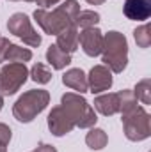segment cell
<instances>
[{
  "label": "cell",
  "instance_id": "6da1fadb",
  "mask_svg": "<svg viewBox=\"0 0 151 152\" xmlns=\"http://www.w3.org/2000/svg\"><path fill=\"white\" fill-rule=\"evenodd\" d=\"M80 12V5L76 0H64L57 9L46 11V9H36L34 20L48 36H57L64 28L75 25V18Z\"/></svg>",
  "mask_w": 151,
  "mask_h": 152
},
{
  "label": "cell",
  "instance_id": "7a4b0ae2",
  "mask_svg": "<svg viewBox=\"0 0 151 152\" xmlns=\"http://www.w3.org/2000/svg\"><path fill=\"white\" fill-rule=\"evenodd\" d=\"M101 62L112 73L119 75L128 66V41L121 32L110 30L103 36V50H101Z\"/></svg>",
  "mask_w": 151,
  "mask_h": 152
},
{
  "label": "cell",
  "instance_id": "3957f363",
  "mask_svg": "<svg viewBox=\"0 0 151 152\" xmlns=\"http://www.w3.org/2000/svg\"><path fill=\"white\" fill-rule=\"evenodd\" d=\"M50 103V94L48 90L43 88H34L25 92L23 96H20L16 99V103L13 104V115L18 122H32Z\"/></svg>",
  "mask_w": 151,
  "mask_h": 152
},
{
  "label": "cell",
  "instance_id": "277c9868",
  "mask_svg": "<svg viewBox=\"0 0 151 152\" xmlns=\"http://www.w3.org/2000/svg\"><path fill=\"white\" fill-rule=\"evenodd\" d=\"M61 106L71 117V120L75 122V127L87 129V127H93L98 120V117L94 113V108L85 101V97L82 94L66 92L61 97Z\"/></svg>",
  "mask_w": 151,
  "mask_h": 152
},
{
  "label": "cell",
  "instance_id": "5b68a950",
  "mask_svg": "<svg viewBox=\"0 0 151 152\" xmlns=\"http://www.w3.org/2000/svg\"><path fill=\"white\" fill-rule=\"evenodd\" d=\"M123 120V129H124V136L130 142H142L146 138H150L151 127H150V113L142 108V106H135L133 110H130L128 113L121 115Z\"/></svg>",
  "mask_w": 151,
  "mask_h": 152
},
{
  "label": "cell",
  "instance_id": "8992f818",
  "mask_svg": "<svg viewBox=\"0 0 151 152\" xmlns=\"http://www.w3.org/2000/svg\"><path fill=\"white\" fill-rule=\"evenodd\" d=\"M29 78V69L21 62H9L0 71V94L13 96L16 94Z\"/></svg>",
  "mask_w": 151,
  "mask_h": 152
},
{
  "label": "cell",
  "instance_id": "52a82bcc",
  "mask_svg": "<svg viewBox=\"0 0 151 152\" xmlns=\"http://www.w3.org/2000/svg\"><path fill=\"white\" fill-rule=\"evenodd\" d=\"M7 28H9V32L13 36L21 39L30 48H38L39 44H41V36L34 30L29 16L23 14V12H14L9 18V21H7Z\"/></svg>",
  "mask_w": 151,
  "mask_h": 152
},
{
  "label": "cell",
  "instance_id": "ba28073f",
  "mask_svg": "<svg viewBox=\"0 0 151 152\" xmlns=\"http://www.w3.org/2000/svg\"><path fill=\"white\" fill-rule=\"evenodd\" d=\"M46 122H48V129L53 136H64L75 129V122L71 120V117L66 113V110L61 104L52 108Z\"/></svg>",
  "mask_w": 151,
  "mask_h": 152
},
{
  "label": "cell",
  "instance_id": "9c48e42d",
  "mask_svg": "<svg viewBox=\"0 0 151 152\" xmlns=\"http://www.w3.org/2000/svg\"><path fill=\"white\" fill-rule=\"evenodd\" d=\"M78 46H82L87 57H98L103 50V32L100 28H84L78 34Z\"/></svg>",
  "mask_w": 151,
  "mask_h": 152
},
{
  "label": "cell",
  "instance_id": "30bf717a",
  "mask_svg": "<svg viewBox=\"0 0 151 152\" xmlns=\"http://www.w3.org/2000/svg\"><path fill=\"white\" fill-rule=\"evenodd\" d=\"M112 71L109 67H105L103 64L94 66L87 76V87L93 94H101V92L109 90L112 87Z\"/></svg>",
  "mask_w": 151,
  "mask_h": 152
},
{
  "label": "cell",
  "instance_id": "8fae6325",
  "mask_svg": "<svg viewBox=\"0 0 151 152\" xmlns=\"http://www.w3.org/2000/svg\"><path fill=\"white\" fill-rule=\"evenodd\" d=\"M123 12L128 20L146 21L151 16V0H126L123 4Z\"/></svg>",
  "mask_w": 151,
  "mask_h": 152
},
{
  "label": "cell",
  "instance_id": "7c38bea8",
  "mask_svg": "<svg viewBox=\"0 0 151 152\" xmlns=\"http://www.w3.org/2000/svg\"><path fill=\"white\" fill-rule=\"evenodd\" d=\"M94 110L100 112L105 117L119 113V96L117 92H109V94H100L94 97Z\"/></svg>",
  "mask_w": 151,
  "mask_h": 152
},
{
  "label": "cell",
  "instance_id": "4fadbf2b",
  "mask_svg": "<svg viewBox=\"0 0 151 152\" xmlns=\"http://www.w3.org/2000/svg\"><path fill=\"white\" fill-rule=\"evenodd\" d=\"M64 53H73L78 50V27L71 25L68 28H64L61 34H57V42H55Z\"/></svg>",
  "mask_w": 151,
  "mask_h": 152
},
{
  "label": "cell",
  "instance_id": "5bb4252c",
  "mask_svg": "<svg viewBox=\"0 0 151 152\" xmlns=\"http://www.w3.org/2000/svg\"><path fill=\"white\" fill-rule=\"evenodd\" d=\"M62 83L66 87L76 90L78 94H84V92L89 90V87H87V76H85V73L82 69H70V71H66L62 75Z\"/></svg>",
  "mask_w": 151,
  "mask_h": 152
},
{
  "label": "cell",
  "instance_id": "9a60e30c",
  "mask_svg": "<svg viewBox=\"0 0 151 152\" xmlns=\"http://www.w3.org/2000/svg\"><path fill=\"white\" fill-rule=\"evenodd\" d=\"M46 60H48V64H50L53 69L61 71V69H64L66 66L71 64V55H70V53H64L57 44H52V46H48V50H46Z\"/></svg>",
  "mask_w": 151,
  "mask_h": 152
},
{
  "label": "cell",
  "instance_id": "2e32d148",
  "mask_svg": "<svg viewBox=\"0 0 151 152\" xmlns=\"http://www.w3.org/2000/svg\"><path fill=\"white\" fill-rule=\"evenodd\" d=\"M85 143H87V147L93 149V151H101L103 147H107L109 136H107V133H105L103 129L93 127V129L85 134Z\"/></svg>",
  "mask_w": 151,
  "mask_h": 152
},
{
  "label": "cell",
  "instance_id": "e0dca14e",
  "mask_svg": "<svg viewBox=\"0 0 151 152\" xmlns=\"http://www.w3.org/2000/svg\"><path fill=\"white\" fill-rule=\"evenodd\" d=\"M32 58V51L29 48H21L18 44H9L7 48V53H5V60L7 62H29Z\"/></svg>",
  "mask_w": 151,
  "mask_h": 152
},
{
  "label": "cell",
  "instance_id": "ac0fdd59",
  "mask_svg": "<svg viewBox=\"0 0 151 152\" xmlns=\"http://www.w3.org/2000/svg\"><path fill=\"white\" fill-rule=\"evenodd\" d=\"M100 21V14L93 9H85L80 11L75 18V27H82V28H91Z\"/></svg>",
  "mask_w": 151,
  "mask_h": 152
},
{
  "label": "cell",
  "instance_id": "d6986e66",
  "mask_svg": "<svg viewBox=\"0 0 151 152\" xmlns=\"http://www.w3.org/2000/svg\"><path fill=\"white\" fill-rule=\"evenodd\" d=\"M117 96H119V113L121 115L128 113L130 110H133L137 106V97H135L133 90L124 88V90H119Z\"/></svg>",
  "mask_w": 151,
  "mask_h": 152
},
{
  "label": "cell",
  "instance_id": "ffe728a7",
  "mask_svg": "<svg viewBox=\"0 0 151 152\" xmlns=\"http://www.w3.org/2000/svg\"><path fill=\"white\" fill-rule=\"evenodd\" d=\"M133 94H135L137 101H141L142 104H151V80L150 78L141 80V81L135 85Z\"/></svg>",
  "mask_w": 151,
  "mask_h": 152
},
{
  "label": "cell",
  "instance_id": "44dd1931",
  "mask_svg": "<svg viewBox=\"0 0 151 152\" xmlns=\"http://www.w3.org/2000/svg\"><path fill=\"white\" fill-rule=\"evenodd\" d=\"M29 76H30L36 83L44 85V83H48V81L52 80V71H50V67H46L44 64L38 62V64H34L32 69L29 71Z\"/></svg>",
  "mask_w": 151,
  "mask_h": 152
},
{
  "label": "cell",
  "instance_id": "7402d4cb",
  "mask_svg": "<svg viewBox=\"0 0 151 152\" xmlns=\"http://www.w3.org/2000/svg\"><path fill=\"white\" fill-rule=\"evenodd\" d=\"M133 37H135V42H137L139 48H142V50L150 48V44H151V27L148 23L137 27L135 32H133Z\"/></svg>",
  "mask_w": 151,
  "mask_h": 152
},
{
  "label": "cell",
  "instance_id": "603a6c76",
  "mask_svg": "<svg viewBox=\"0 0 151 152\" xmlns=\"http://www.w3.org/2000/svg\"><path fill=\"white\" fill-rule=\"evenodd\" d=\"M13 138V131L7 124L0 122V152H7V145Z\"/></svg>",
  "mask_w": 151,
  "mask_h": 152
},
{
  "label": "cell",
  "instance_id": "cb8c5ba5",
  "mask_svg": "<svg viewBox=\"0 0 151 152\" xmlns=\"http://www.w3.org/2000/svg\"><path fill=\"white\" fill-rule=\"evenodd\" d=\"M9 39H5V37H2L0 36V64L5 60V53H7V48H9Z\"/></svg>",
  "mask_w": 151,
  "mask_h": 152
},
{
  "label": "cell",
  "instance_id": "d4e9b609",
  "mask_svg": "<svg viewBox=\"0 0 151 152\" xmlns=\"http://www.w3.org/2000/svg\"><path fill=\"white\" fill-rule=\"evenodd\" d=\"M34 2L39 5V9H46V7H50V5H55V4H59L61 0H34Z\"/></svg>",
  "mask_w": 151,
  "mask_h": 152
},
{
  "label": "cell",
  "instance_id": "484cf974",
  "mask_svg": "<svg viewBox=\"0 0 151 152\" xmlns=\"http://www.w3.org/2000/svg\"><path fill=\"white\" fill-rule=\"evenodd\" d=\"M32 152H57V149L53 147V145H46V143H41V145H38L36 149Z\"/></svg>",
  "mask_w": 151,
  "mask_h": 152
},
{
  "label": "cell",
  "instance_id": "4316f807",
  "mask_svg": "<svg viewBox=\"0 0 151 152\" xmlns=\"http://www.w3.org/2000/svg\"><path fill=\"white\" fill-rule=\"evenodd\" d=\"M87 4H91V5H101V4H105V0H85Z\"/></svg>",
  "mask_w": 151,
  "mask_h": 152
},
{
  "label": "cell",
  "instance_id": "83f0119b",
  "mask_svg": "<svg viewBox=\"0 0 151 152\" xmlns=\"http://www.w3.org/2000/svg\"><path fill=\"white\" fill-rule=\"evenodd\" d=\"M2 106H4V99H2V94H0V110H2Z\"/></svg>",
  "mask_w": 151,
  "mask_h": 152
},
{
  "label": "cell",
  "instance_id": "f1b7e54d",
  "mask_svg": "<svg viewBox=\"0 0 151 152\" xmlns=\"http://www.w3.org/2000/svg\"><path fill=\"white\" fill-rule=\"evenodd\" d=\"M11 2H18V0H11ZM25 2H34V0H25Z\"/></svg>",
  "mask_w": 151,
  "mask_h": 152
}]
</instances>
